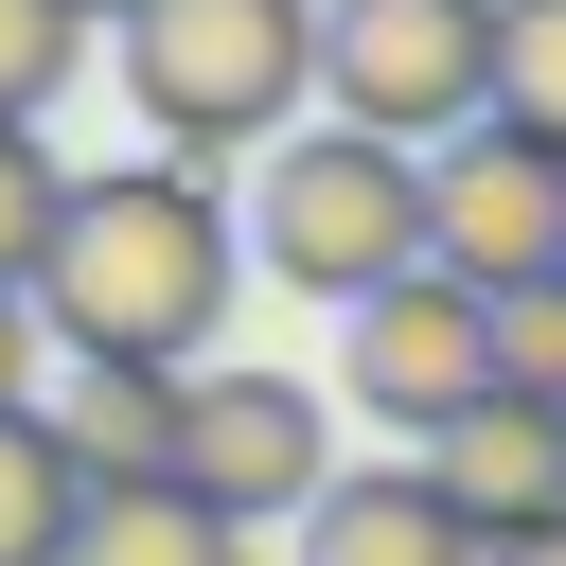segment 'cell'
I'll return each mask as SVG.
<instances>
[{"mask_svg":"<svg viewBox=\"0 0 566 566\" xmlns=\"http://www.w3.org/2000/svg\"><path fill=\"white\" fill-rule=\"evenodd\" d=\"M248 301V212L212 195V159H106L71 177V230L35 265L53 354H142V371H212V318Z\"/></svg>","mask_w":566,"mask_h":566,"instance_id":"6da1fadb","label":"cell"},{"mask_svg":"<svg viewBox=\"0 0 566 566\" xmlns=\"http://www.w3.org/2000/svg\"><path fill=\"white\" fill-rule=\"evenodd\" d=\"M248 265L283 283V301H389L407 265H424V142H371V124H283L265 142V177H248Z\"/></svg>","mask_w":566,"mask_h":566,"instance_id":"7a4b0ae2","label":"cell"},{"mask_svg":"<svg viewBox=\"0 0 566 566\" xmlns=\"http://www.w3.org/2000/svg\"><path fill=\"white\" fill-rule=\"evenodd\" d=\"M124 106L177 142V159H265L301 106H318V0H142L124 18Z\"/></svg>","mask_w":566,"mask_h":566,"instance_id":"3957f363","label":"cell"},{"mask_svg":"<svg viewBox=\"0 0 566 566\" xmlns=\"http://www.w3.org/2000/svg\"><path fill=\"white\" fill-rule=\"evenodd\" d=\"M513 88V0H318V106L371 142H460Z\"/></svg>","mask_w":566,"mask_h":566,"instance_id":"277c9868","label":"cell"},{"mask_svg":"<svg viewBox=\"0 0 566 566\" xmlns=\"http://www.w3.org/2000/svg\"><path fill=\"white\" fill-rule=\"evenodd\" d=\"M424 265H460V283H566V142L548 124H460V142H424Z\"/></svg>","mask_w":566,"mask_h":566,"instance_id":"5b68a950","label":"cell"},{"mask_svg":"<svg viewBox=\"0 0 566 566\" xmlns=\"http://www.w3.org/2000/svg\"><path fill=\"white\" fill-rule=\"evenodd\" d=\"M336 389H354L371 424L442 442L460 407H495V389H513V354H495V283H460V265H407L389 301H354V354H336Z\"/></svg>","mask_w":566,"mask_h":566,"instance_id":"8992f818","label":"cell"},{"mask_svg":"<svg viewBox=\"0 0 566 566\" xmlns=\"http://www.w3.org/2000/svg\"><path fill=\"white\" fill-rule=\"evenodd\" d=\"M177 478L230 513V531H301L354 460H336V407L301 371H195V424H177Z\"/></svg>","mask_w":566,"mask_h":566,"instance_id":"52a82bcc","label":"cell"},{"mask_svg":"<svg viewBox=\"0 0 566 566\" xmlns=\"http://www.w3.org/2000/svg\"><path fill=\"white\" fill-rule=\"evenodd\" d=\"M460 513H478V548H531V531H566V407H531V389H495V407H460L442 442H407Z\"/></svg>","mask_w":566,"mask_h":566,"instance_id":"ba28073f","label":"cell"},{"mask_svg":"<svg viewBox=\"0 0 566 566\" xmlns=\"http://www.w3.org/2000/svg\"><path fill=\"white\" fill-rule=\"evenodd\" d=\"M301 566H495L478 513L424 478V460H354L318 513H301Z\"/></svg>","mask_w":566,"mask_h":566,"instance_id":"9c48e42d","label":"cell"},{"mask_svg":"<svg viewBox=\"0 0 566 566\" xmlns=\"http://www.w3.org/2000/svg\"><path fill=\"white\" fill-rule=\"evenodd\" d=\"M177 424H195V371H142V354H71L53 371V442L106 478H177Z\"/></svg>","mask_w":566,"mask_h":566,"instance_id":"30bf717a","label":"cell"},{"mask_svg":"<svg viewBox=\"0 0 566 566\" xmlns=\"http://www.w3.org/2000/svg\"><path fill=\"white\" fill-rule=\"evenodd\" d=\"M71 566H248V531H230L195 478H106L88 531H71Z\"/></svg>","mask_w":566,"mask_h":566,"instance_id":"8fae6325","label":"cell"},{"mask_svg":"<svg viewBox=\"0 0 566 566\" xmlns=\"http://www.w3.org/2000/svg\"><path fill=\"white\" fill-rule=\"evenodd\" d=\"M88 531V460L53 442V407H0V566H71Z\"/></svg>","mask_w":566,"mask_h":566,"instance_id":"7c38bea8","label":"cell"},{"mask_svg":"<svg viewBox=\"0 0 566 566\" xmlns=\"http://www.w3.org/2000/svg\"><path fill=\"white\" fill-rule=\"evenodd\" d=\"M53 230H71V159H53L35 124H0V301H35Z\"/></svg>","mask_w":566,"mask_h":566,"instance_id":"4fadbf2b","label":"cell"},{"mask_svg":"<svg viewBox=\"0 0 566 566\" xmlns=\"http://www.w3.org/2000/svg\"><path fill=\"white\" fill-rule=\"evenodd\" d=\"M88 0H0V124H53V88L88 71Z\"/></svg>","mask_w":566,"mask_h":566,"instance_id":"5bb4252c","label":"cell"},{"mask_svg":"<svg viewBox=\"0 0 566 566\" xmlns=\"http://www.w3.org/2000/svg\"><path fill=\"white\" fill-rule=\"evenodd\" d=\"M495 354H513L531 407H566V283H513V301H495Z\"/></svg>","mask_w":566,"mask_h":566,"instance_id":"9a60e30c","label":"cell"},{"mask_svg":"<svg viewBox=\"0 0 566 566\" xmlns=\"http://www.w3.org/2000/svg\"><path fill=\"white\" fill-rule=\"evenodd\" d=\"M495 106L566 142V0H513V88H495Z\"/></svg>","mask_w":566,"mask_h":566,"instance_id":"2e32d148","label":"cell"},{"mask_svg":"<svg viewBox=\"0 0 566 566\" xmlns=\"http://www.w3.org/2000/svg\"><path fill=\"white\" fill-rule=\"evenodd\" d=\"M53 371H71V354H53V318H35V301H0V407H53Z\"/></svg>","mask_w":566,"mask_h":566,"instance_id":"e0dca14e","label":"cell"},{"mask_svg":"<svg viewBox=\"0 0 566 566\" xmlns=\"http://www.w3.org/2000/svg\"><path fill=\"white\" fill-rule=\"evenodd\" d=\"M495 566H566V531H531V548H495Z\"/></svg>","mask_w":566,"mask_h":566,"instance_id":"ac0fdd59","label":"cell"},{"mask_svg":"<svg viewBox=\"0 0 566 566\" xmlns=\"http://www.w3.org/2000/svg\"><path fill=\"white\" fill-rule=\"evenodd\" d=\"M88 18H106V35H124V18H142V0H88Z\"/></svg>","mask_w":566,"mask_h":566,"instance_id":"d6986e66","label":"cell"}]
</instances>
